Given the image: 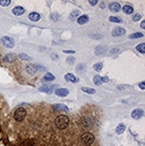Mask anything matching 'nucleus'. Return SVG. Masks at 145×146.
<instances>
[{"mask_svg":"<svg viewBox=\"0 0 145 146\" xmlns=\"http://www.w3.org/2000/svg\"><path fill=\"white\" fill-rule=\"evenodd\" d=\"M69 117L65 115H60L55 119V125L57 129H65L69 125Z\"/></svg>","mask_w":145,"mask_h":146,"instance_id":"nucleus-1","label":"nucleus"},{"mask_svg":"<svg viewBox=\"0 0 145 146\" xmlns=\"http://www.w3.org/2000/svg\"><path fill=\"white\" fill-rule=\"evenodd\" d=\"M95 137L91 133H84L81 135V142L85 146H90L93 143Z\"/></svg>","mask_w":145,"mask_h":146,"instance_id":"nucleus-2","label":"nucleus"},{"mask_svg":"<svg viewBox=\"0 0 145 146\" xmlns=\"http://www.w3.org/2000/svg\"><path fill=\"white\" fill-rule=\"evenodd\" d=\"M26 115H27L26 109H23V108H19V109H17L16 110H15L14 117H15V119L17 122H21L25 118Z\"/></svg>","mask_w":145,"mask_h":146,"instance_id":"nucleus-3","label":"nucleus"},{"mask_svg":"<svg viewBox=\"0 0 145 146\" xmlns=\"http://www.w3.org/2000/svg\"><path fill=\"white\" fill-rule=\"evenodd\" d=\"M2 43L6 48H12L15 47V40H14L13 38L9 37V36H3L2 39Z\"/></svg>","mask_w":145,"mask_h":146,"instance_id":"nucleus-4","label":"nucleus"},{"mask_svg":"<svg viewBox=\"0 0 145 146\" xmlns=\"http://www.w3.org/2000/svg\"><path fill=\"white\" fill-rule=\"evenodd\" d=\"M112 36L114 37H121L125 34V30L122 27H116L112 31Z\"/></svg>","mask_w":145,"mask_h":146,"instance_id":"nucleus-5","label":"nucleus"},{"mask_svg":"<svg viewBox=\"0 0 145 146\" xmlns=\"http://www.w3.org/2000/svg\"><path fill=\"white\" fill-rule=\"evenodd\" d=\"M143 110L141 109H135L132 111L131 113V117H132L133 119H140L141 117L143 116Z\"/></svg>","mask_w":145,"mask_h":146,"instance_id":"nucleus-6","label":"nucleus"},{"mask_svg":"<svg viewBox=\"0 0 145 146\" xmlns=\"http://www.w3.org/2000/svg\"><path fill=\"white\" fill-rule=\"evenodd\" d=\"M25 70H26V73L30 75H34L37 71H38V68L35 65H32V64H29V65H26L25 67Z\"/></svg>","mask_w":145,"mask_h":146,"instance_id":"nucleus-7","label":"nucleus"},{"mask_svg":"<svg viewBox=\"0 0 145 146\" xmlns=\"http://www.w3.org/2000/svg\"><path fill=\"white\" fill-rule=\"evenodd\" d=\"M16 58H17V56L15 53H8V54H7L4 56L3 60L7 63H13L16 60Z\"/></svg>","mask_w":145,"mask_h":146,"instance_id":"nucleus-8","label":"nucleus"},{"mask_svg":"<svg viewBox=\"0 0 145 146\" xmlns=\"http://www.w3.org/2000/svg\"><path fill=\"white\" fill-rule=\"evenodd\" d=\"M55 94L59 97H65L69 94V90L66 88H58L55 91Z\"/></svg>","mask_w":145,"mask_h":146,"instance_id":"nucleus-9","label":"nucleus"},{"mask_svg":"<svg viewBox=\"0 0 145 146\" xmlns=\"http://www.w3.org/2000/svg\"><path fill=\"white\" fill-rule=\"evenodd\" d=\"M65 81L70 82V83H73V84H76V83L79 82V79L76 77L74 74H72V73L66 74V75H65Z\"/></svg>","mask_w":145,"mask_h":146,"instance_id":"nucleus-10","label":"nucleus"},{"mask_svg":"<svg viewBox=\"0 0 145 146\" xmlns=\"http://www.w3.org/2000/svg\"><path fill=\"white\" fill-rule=\"evenodd\" d=\"M108 7H109V10L114 13L119 12L120 9H121V6L117 2H111L109 4V6H108Z\"/></svg>","mask_w":145,"mask_h":146,"instance_id":"nucleus-11","label":"nucleus"},{"mask_svg":"<svg viewBox=\"0 0 145 146\" xmlns=\"http://www.w3.org/2000/svg\"><path fill=\"white\" fill-rule=\"evenodd\" d=\"M12 11H13L14 15H16V16H20V15H23L25 13V9L23 8V6H15Z\"/></svg>","mask_w":145,"mask_h":146,"instance_id":"nucleus-12","label":"nucleus"},{"mask_svg":"<svg viewBox=\"0 0 145 146\" xmlns=\"http://www.w3.org/2000/svg\"><path fill=\"white\" fill-rule=\"evenodd\" d=\"M53 108L57 111H65V112L69 111V108L67 106H65V104H55L53 106Z\"/></svg>","mask_w":145,"mask_h":146,"instance_id":"nucleus-13","label":"nucleus"},{"mask_svg":"<svg viewBox=\"0 0 145 146\" xmlns=\"http://www.w3.org/2000/svg\"><path fill=\"white\" fill-rule=\"evenodd\" d=\"M28 18L31 20V21L32 22H38L40 20V18H41V16H40V15H39L38 13H31L29 15H28Z\"/></svg>","mask_w":145,"mask_h":146,"instance_id":"nucleus-14","label":"nucleus"},{"mask_svg":"<svg viewBox=\"0 0 145 146\" xmlns=\"http://www.w3.org/2000/svg\"><path fill=\"white\" fill-rule=\"evenodd\" d=\"M89 22V16L87 15H81L77 18V23L78 24H85Z\"/></svg>","mask_w":145,"mask_h":146,"instance_id":"nucleus-15","label":"nucleus"},{"mask_svg":"<svg viewBox=\"0 0 145 146\" xmlns=\"http://www.w3.org/2000/svg\"><path fill=\"white\" fill-rule=\"evenodd\" d=\"M56 87H57V85H52V86H42L40 88V92H47V93H51L53 91V89H55Z\"/></svg>","mask_w":145,"mask_h":146,"instance_id":"nucleus-16","label":"nucleus"},{"mask_svg":"<svg viewBox=\"0 0 145 146\" xmlns=\"http://www.w3.org/2000/svg\"><path fill=\"white\" fill-rule=\"evenodd\" d=\"M125 129H126L125 125L123 124V123H120L116 128V134H122L123 133H124Z\"/></svg>","mask_w":145,"mask_h":146,"instance_id":"nucleus-17","label":"nucleus"},{"mask_svg":"<svg viewBox=\"0 0 145 146\" xmlns=\"http://www.w3.org/2000/svg\"><path fill=\"white\" fill-rule=\"evenodd\" d=\"M123 12L124 14L125 15H132V13H133V7L129 5H125V6L123 7Z\"/></svg>","mask_w":145,"mask_h":146,"instance_id":"nucleus-18","label":"nucleus"},{"mask_svg":"<svg viewBox=\"0 0 145 146\" xmlns=\"http://www.w3.org/2000/svg\"><path fill=\"white\" fill-rule=\"evenodd\" d=\"M94 52L96 55H99H99H102L106 52V48L102 46H97L94 49Z\"/></svg>","mask_w":145,"mask_h":146,"instance_id":"nucleus-19","label":"nucleus"},{"mask_svg":"<svg viewBox=\"0 0 145 146\" xmlns=\"http://www.w3.org/2000/svg\"><path fill=\"white\" fill-rule=\"evenodd\" d=\"M81 90L83 92H86L88 94H95L96 93V91L93 89V88H90V87H82Z\"/></svg>","mask_w":145,"mask_h":146,"instance_id":"nucleus-20","label":"nucleus"},{"mask_svg":"<svg viewBox=\"0 0 145 146\" xmlns=\"http://www.w3.org/2000/svg\"><path fill=\"white\" fill-rule=\"evenodd\" d=\"M80 15V11L79 10H74L73 12L71 13V15H70V19H71L72 21H74L76 18H78Z\"/></svg>","mask_w":145,"mask_h":146,"instance_id":"nucleus-21","label":"nucleus"},{"mask_svg":"<svg viewBox=\"0 0 145 146\" xmlns=\"http://www.w3.org/2000/svg\"><path fill=\"white\" fill-rule=\"evenodd\" d=\"M56 79L55 75H53L51 73H47L46 75H44V80L47 82H52Z\"/></svg>","mask_w":145,"mask_h":146,"instance_id":"nucleus-22","label":"nucleus"},{"mask_svg":"<svg viewBox=\"0 0 145 146\" xmlns=\"http://www.w3.org/2000/svg\"><path fill=\"white\" fill-rule=\"evenodd\" d=\"M136 50L137 51H139L140 53H141V54H144L145 53V44L142 42V43H140L139 45H137Z\"/></svg>","mask_w":145,"mask_h":146,"instance_id":"nucleus-23","label":"nucleus"},{"mask_svg":"<svg viewBox=\"0 0 145 146\" xmlns=\"http://www.w3.org/2000/svg\"><path fill=\"white\" fill-rule=\"evenodd\" d=\"M93 84L95 85H101L102 84V82H101V76L99 75H95L93 77Z\"/></svg>","mask_w":145,"mask_h":146,"instance_id":"nucleus-24","label":"nucleus"},{"mask_svg":"<svg viewBox=\"0 0 145 146\" xmlns=\"http://www.w3.org/2000/svg\"><path fill=\"white\" fill-rule=\"evenodd\" d=\"M102 68H103V64L102 63H96L94 65H93V69H94L96 72H100L101 70H102Z\"/></svg>","mask_w":145,"mask_h":146,"instance_id":"nucleus-25","label":"nucleus"},{"mask_svg":"<svg viewBox=\"0 0 145 146\" xmlns=\"http://www.w3.org/2000/svg\"><path fill=\"white\" fill-rule=\"evenodd\" d=\"M18 57H19V58L21 59V60H23V61H31V60H32V57H31V56H29L28 55L24 54V53H22V54H20Z\"/></svg>","mask_w":145,"mask_h":146,"instance_id":"nucleus-26","label":"nucleus"},{"mask_svg":"<svg viewBox=\"0 0 145 146\" xmlns=\"http://www.w3.org/2000/svg\"><path fill=\"white\" fill-rule=\"evenodd\" d=\"M85 65H83V64H80V65H78L77 67H76V71L78 72L79 74H82L85 72V70H86V68H85Z\"/></svg>","mask_w":145,"mask_h":146,"instance_id":"nucleus-27","label":"nucleus"},{"mask_svg":"<svg viewBox=\"0 0 145 146\" xmlns=\"http://www.w3.org/2000/svg\"><path fill=\"white\" fill-rule=\"evenodd\" d=\"M109 21L112 23H122V19L120 17L117 16H110L109 17Z\"/></svg>","mask_w":145,"mask_h":146,"instance_id":"nucleus-28","label":"nucleus"},{"mask_svg":"<svg viewBox=\"0 0 145 146\" xmlns=\"http://www.w3.org/2000/svg\"><path fill=\"white\" fill-rule=\"evenodd\" d=\"M143 37V34L141 32H134V33L129 35V39H138V38Z\"/></svg>","mask_w":145,"mask_h":146,"instance_id":"nucleus-29","label":"nucleus"},{"mask_svg":"<svg viewBox=\"0 0 145 146\" xmlns=\"http://www.w3.org/2000/svg\"><path fill=\"white\" fill-rule=\"evenodd\" d=\"M11 3H12V1H11V0H0V6H3V7H7V6H9Z\"/></svg>","mask_w":145,"mask_h":146,"instance_id":"nucleus-30","label":"nucleus"},{"mask_svg":"<svg viewBox=\"0 0 145 146\" xmlns=\"http://www.w3.org/2000/svg\"><path fill=\"white\" fill-rule=\"evenodd\" d=\"M141 18V15H139V14H135V15H133L132 16V20L133 22H138L140 21Z\"/></svg>","mask_w":145,"mask_h":146,"instance_id":"nucleus-31","label":"nucleus"},{"mask_svg":"<svg viewBox=\"0 0 145 146\" xmlns=\"http://www.w3.org/2000/svg\"><path fill=\"white\" fill-rule=\"evenodd\" d=\"M74 61H75V58H74V56H69V57L66 58V63L69 64V65H74Z\"/></svg>","mask_w":145,"mask_h":146,"instance_id":"nucleus-32","label":"nucleus"},{"mask_svg":"<svg viewBox=\"0 0 145 146\" xmlns=\"http://www.w3.org/2000/svg\"><path fill=\"white\" fill-rule=\"evenodd\" d=\"M101 82H102V84H107L109 82V78L107 76H103V77H101Z\"/></svg>","mask_w":145,"mask_h":146,"instance_id":"nucleus-33","label":"nucleus"},{"mask_svg":"<svg viewBox=\"0 0 145 146\" xmlns=\"http://www.w3.org/2000/svg\"><path fill=\"white\" fill-rule=\"evenodd\" d=\"M98 3H99L98 0H90V1H89V4H90L91 6H95Z\"/></svg>","mask_w":145,"mask_h":146,"instance_id":"nucleus-34","label":"nucleus"},{"mask_svg":"<svg viewBox=\"0 0 145 146\" xmlns=\"http://www.w3.org/2000/svg\"><path fill=\"white\" fill-rule=\"evenodd\" d=\"M117 52H119V48H113L110 50V54H116Z\"/></svg>","mask_w":145,"mask_h":146,"instance_id":"nucleus-35","label":"nucleus"},{"mask_svg":"<svg viewBox=\"0 0 145 146\" xmlns=\"http://www.w3.org/2000/svg\"><path fill=\"white\" fill-rule=\"evenodd\" d=\"M139 87L141 88V90L144 91L145 90V83H144V82H141V84H139Z\"/></svg>","mask_w":145,"mask_h":146,"instance_id":"nucleus-36","label":"nucleus"},{"mask_svg":"<svg viewBox=\"0 0 145 146\" xmlns=\"http://www.w3.org/2000/svg\"><path fill=\"white\" fill-rule=\"evenodd\" d=\"M63 52L67 53V54H74V53H75V51L74 50H64Z\"/></svg>","mask_w":145,"mask_h":146,"instance_id":"nucleus-37","label":"nucleus"},{"mask_svg":"<svg viewBox=\"0 0 145 146\" xmlns=\"http://www.w3.org/2000/svg\"><path fill=\"white\" fill-rule=\"evenodd\" d=\"M141 27L142 28V29H145V21L143 20L142 22H141Z\"/></svg>","mask_w":145,"mask_h":146,"instance_id":"nucleus-38","label":"nucleus"},{"mask_svg":"<svg viewBox=\"0 0 145 146\" xmlns=\"http://www.w3.org/2000/svg\"><path fill=\"white\" fill-rule=\"evenodd\" d=\"M100 7H101V8H102V9H104V8H105V7H106V4H105V3H104V2H102V3H101V5H100Z\"/></svg>","mask_w":145,"mask_h":146,"instance_id":"nucleus-39","label":"nucleus"}]
</instances>
